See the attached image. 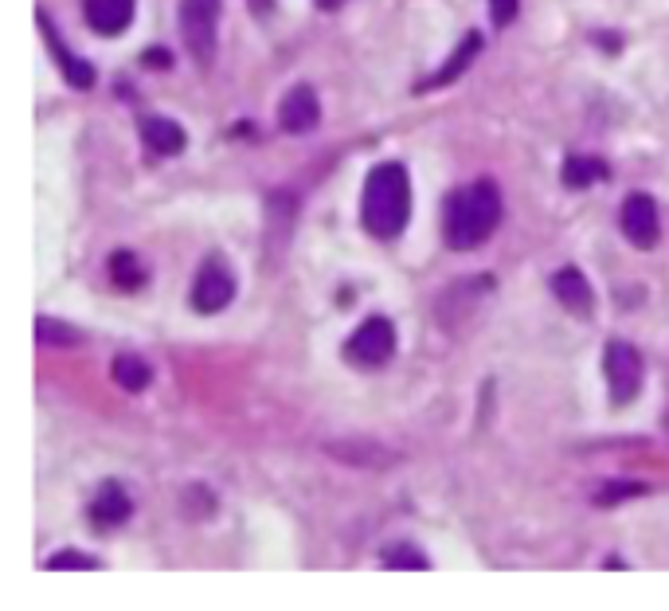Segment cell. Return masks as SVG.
<instances>
[{
	"label": "cell",
	"mask_w": 669,
	"mask_h": 611,
	"mask_svg": "<svg viewBox=\"0 0 669 611\" xmlns=\"http://www.w3.org/2000/svg\"><path fill=\"white\" fill-rule=\"evenodd\" d=\"M478 51H482V32H470V36H462V44L450 51V59H446L443 71H435L431 79H423L415 91L427 94V91H443V87H450V83H458L462 79V71L478 59Z\"/></svg>",
	"instance_id": "7c38bea8"
},
{
	"label": "cell",
	"mask_w": 669,
	"mask_h": 611,
	"mask_svg": "<svg viewBox=\"0 0 669 611\" xmlns=\"http://www.w3.org/2000/svg\"><path fill=\"white\" fill-rule=\"evenodd\" d=\"M384 564H388V568H431V561H427L415 545H392V549L384 553Z\"/></svg>",
	"instance_id": "d6986e66"
},
{
	"label": "cell",
	"mask_w": 669,
	"mask_h": 611,
	"mask_svg": "<svg viewBox=\"0 0 669 611\" xmlns=\"http://www.w3.org/2000/svg\"><path fill=\"white\" fill-rule=\"evenodd\" d=\"M603 373H607V388H611V404L615 408L634 404V396L642 392V376H646L642 353L626 341H611L603 353Z\"/></svg>",
	"instance_id": "277c9868"
},
{
	"label": "cell",
	"mask_w": 669,
	"mask_h": 611,
	"mask_svg": "<svg viewBox=\"0 0 669 611\" xmlns=\"http://www.w3.org/2000/svg\"><path fill=\"white\" fill-rule=\"evenodd\" d=\"M360 220L376 239H400L411 220V181L400 161H384L368 173L360 196Z\"/></svg>",
	"instance_id": "6da1fadb"
},
{
	"label": "cell",
	"mask_w": 669,
	"mask_h": 611,
	"mask_svg": "<svg viewBox=\"0 0 669 611\" xmlns=\"http://www.w3.org/2000/svg\"><path fill=\"white\" fill-rule=\"evenodd\" d=\"M145 67H169V51L149 47V51H145Z\"/></svg>",
	"instance_id": "603a6c76"
},
{
	"label": "cell",
	"mask_w": 669,
	"mask_h": 611,
	"mask_svg": "<svg viewBox=\"0 0 669 611\" xmlns=\"http://www.w3.org/2000/svg\"><path fill=\"white\" fill-rule=\"evenodd\" d=\"M110 275H114V286L137 290V286L145 282V267L137 263L134 251H114V255H110Z\"/></svg>",
	"instance_id": "e0dca14e"
},
{
	"label": "cell",
	"mask_w": 669,
	"mask_h": 611,
	"mask_svg": "<svg viewBox=\"0 0 669 611\" xmlns=\"http://www.w3.org/2000/svg\"><path fill=\"white\" fill-rule=\"evenodd\" d=\"M141 141L153 149V153H165V157H173L184 149V130H180L173 118H161V114H145L141 118Z\"/></svg>",
	"instance_id": "5bb4252c"
},
{
	"label": "cell",
	"mask_w": 669,
	"mask_h": 611,
	"mask_svg": "<svg viewBox=\"0 0 669 611\" xmlns=\"http://www.w3.org/2000/svg\"><path fill=\"white\" fill-rule=\"evenodd\" d=\"M40 32H44L47 47H51V55H55V63H59V71L67 75V83H71L75 91H87V87H94V67L83 63L71 47L55 36V28H51V16H47V12H40Z\"/></svg>",
	"instance_id": "30bf717a"
},
{
	"label": "cell",
	"mask_w": 669,
	"mask_h": 611,
	"mask_svg": "<svg viewBox=\"0 0 669 611\" xmlns=\"http://www.w3.org/2000/svg\"><path fill=\"white\" fill-rule=\"evenodd\" d=\"M130 514H134V502H130L126 486H118V482H102L98 494H94V502H90V517H94L98 525H122Z\"/></svg>",
	"instance_id": "4fadbf2b"
},
{
	"label": "cell",
	"mask_w": 669,
	"mask_h": 611,
	"mask_svg": "<svg viewBox=\"0 0 669 611\" xmlns=\"http://www.w3.org/2000/svg\"><path fill=\"white\" fill-rule=\"evenodd\" d=\"M47 568H98V561H90L83 553H75V549H67V553H55Z\"/></svg>",
	"instance_id": "44dd1931"
},
{
	"label": "cell",
	"mask_w": 669,
	"mask_h": 611,
	"mask_svg": "<svg viewBox=\"0 0 669 611\" xmlns=\"http://www.w3.org/2000/svg\"><path fill=\"white\" fill-rule=\"evenodd\" d=\"M180 40L196 55L200 67L212 63L216 55V24H220V0H180L177 8Z\"/></svg>",
	"instance_id": "3957f363"
},
{
	"label": "cell",
	"mask_w": 669,
	"mask_h": 611,
	"mask_svg": "<svg viewBox=\"0 0 669 611\" xmlns=\"http://www.w3.org/2000/svg\"><path fill=\"white\" fill-rule=\"evenodd\" d=\"M501 224V192L493 181H474V185L450 192L443 212V239L450 251H474L482 247Z\"/></svg>",
	"instance_id": "7a4b0ae2"
},
{
	"label": "cell",
	"mask_w": 669,
	"mask_h": 611,
	"mask_svg": "<svg viewBox=\"0 0 669 611\" xmlns=\"http://www.w3.org/2000/svg\"><path fill=\"white\" fill-rule=\"evenodd\" d=\"M36 329H40V341H44V345H75V341H79V329L63 326V322H51V318H40Z\"/></svg>",
	"instance_id": "ac0fdd59"
},
{
	"label": "cell",
	"mask_w": 669,
	"mask_h": 611,
	"mask_svg": "<svg viewBox=\"0 0 669 611\" xmlns=\"http://www.w3.org/2000/svg\"><path fill=\"white\" fill-rule=\"evenodd\" d=\"M619 228L638 251H650L658 243V204H654V196L630 192L623 208H619Z\"/></svg>",
	"instance_id": "52a82bcc"
},
{
	"label": "cell",
	"mask_w": 669,
	"mask_h": 611,
	"mask_svg": "<svg viewBox=\"0 0 669 611\" xmlns=\"http://www.w3.org/2000/svg\"><path fill=\"white\" fill-rule=\"evenodd\" d=\"M231 298H235V275H231L227 259L212 255V259L200 267V275H196L192 306H196L200 314H220L223 306H231Z\"/></svg>",
	"instance_id": "8992f818"
},
{
	"label": "cell",
	"mask_w": 669,
	"mask_h": 611,
	"mask_svg": "<svg viewBox=\"0 0 669 611\" xmlns=\"http://www.w3.org/2000/svg\"><path fill=\"white\" fill-rule=\"evenodd\" d=\"M490 16L497 28L513 24V20H517V0H490Z\"/></svg>",
	"instance_id": "7402d4cb"
},
{
	"label": "cell",
	"mask_w": 669,
	"mask_h": 611,
	"mask_svg": "<svg viewBox=\"0 0 669 611\" xmlns=\"http://www.w3.org/2000/svg\"><path fill=\"white\" fill-rule=\"evenodd\" d=\"M552 294L560 298L564 310H572L576 318H591L595 310V294H591V282L583 279L580 267H560L552 275Z\"/></svg>",
	"instance_id": "9c48e42d"
},
{
	"label": "cell",
	"mask_w": 669,
	"mask_h": 611,
	"mask_svg": "<svg viewBox=\"0 0 669 611\" xmlns=\"http://www.w3.org/2000/svg\"><path fill=\"white\" fill-rule=\"evenodd\" d=\"M137 0H83V16L98 36H118L130 28Z\"/></svg>",
	"instance_id": "8fae6325"
},
{
	"label": "cell",
	"mask_w": 669,
	"mask_h": 611,
	"mask_svg": "<svg viewBox=\"0 0 669 611\" xmlns=\"http://www.w3.org/2000/svg\"><path fill=\"white\" fill-rule=\"evenodd\" d=\"M149 365L134 357V353H122V357H114V380L126 388V392H141L145 384H149Z\"/></svg>",
	"instance_id": "2e32d148"
},
{
	"label": "cell",
	"mask_w": 669,
	"mask_h": 611,
	"mask_svg": "<svg viewBox=\"0 0 669 611\" xmlns=\"http://www.w3.org/2000/svg\"><path fill=\"white\" fill-rule=\"evenodd\" d=\"M345 357L360 369H380L396 357V326L388 318H368L345 345Z\"/></svg>",
	"instance_id": "5b68a950"
},
{
	"label": "cell",
	"mask_w": 669,
	"mask_h": 611,
	"mask_svg": "<svg viewBox=\"0 0 669 611\" xmlns=\"http://www.w3.org/2000/svg\"><path fill=\"white\" fill-rule=\"evenodd\" d=\"M341 4H345V0H317V8H321V12H337Z\"/></svg>",
	"instance_id": "cb8c5ba5"
},
{
	"label": "cell",
	"mask_w": 669,
	"mask_h": 611,
	"mask_svg": "<svg viewBox=\"0 0 669 611\" xmlns=\"http://www.w3.org/2000/svg\"><path fill=\"white\" fill-rule=\"evenodd\" d=\"M317 122H321V102H317L310 83L290 87V94L278 102V126L286 134H310Z\"/></svg>",
	"instance_id": "ba28073f"
},
{
	"label": "cell",
	"mask_w": 669,
	"mask_h": 611,
	"mask_svg": "<svg viewBox=\"0 0 669 611\" xmlns=\"http://www.w3.org/2000/svg\"><path fill=\"white\" fill-rule=\"evenodd\" d=\"M607 177H611V169H607V161H599V157H568L564 169H560V181L568 188L599 185V181H607Z\"/></svg>",
	"instance_id": "9a60e30c"
},
{
	"label": "cell",
	"mask_w": 669,
	"mask_h": 611,
	"mask_svg": "<svg viewBox=\"0 0 669 611\" xmlns=\"http://www.w3.org/2000/svg\"><path fill=\"white\" fill-rule=\"evenodd\" d=\"M634 494H646V486H638V482H615V486H607L603 494H595V502H599V506H611V502H623V498H634Z\"/></svg>",
	"instance_id": "ffe728a7"
}]
</instances>
